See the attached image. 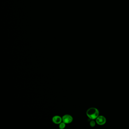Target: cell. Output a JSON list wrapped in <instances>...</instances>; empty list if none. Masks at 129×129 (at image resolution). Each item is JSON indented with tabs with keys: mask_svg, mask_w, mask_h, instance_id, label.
I'll return each mask as SVG.
<instances>
[{
	"mask_svg": "<svg viewBox=\"0 0 129 129\" xmlns=\"http://www.w3.org/2000/svg\"><path fill=\"white\" fill-rule=\"evenodd\" d=\"M96 119V123L100 125H104L107 121L105 117L102 116H98Z\"/></svg>",
	"mask_w": 129,
	"mask_h": 129,
	"instance_id": "3957f363",
	"label": "cell"
},
{
	"mask_svg": "<svg viewBox=\"0 0 129 129\" xmlns=\"http://www.w3.org/2000/svg\"><path fill=\"white\" fill-rule=\"evenodd\" d=\"M90 125L91 127H94L96 125V122L94 120H92L91 121V122L90 123Z\"/></svg>",
	"mask_w": 129,
	"mask_h": 129,
	"instance_id": "8992f818",
	"label": "cell"
},
{
	"mask_svg": "<svg viewBox=\"0 0 129 129\" xmlns=\"http://www.w3.org/2000/svg\"><path fill=\"white\" fill-rule=\"evenodd\" d=\"M65 124L66 123H65L64 122L61 123L59 125V128L60 129H64L65 127Z\"/></svg>",
	"mask_w": 129,
	"mask_h": 129,
	"instance_id": "5b68a950",
	"label": "cell"
},
{
	"mask_svg": "<svg viewBox=\"0 0 129 129\" xmlns=\"http://www.w3.org/2000/svg\"><path fill=\"white\" fill-rule=\"evenodd\" d=\"M86 115L90 119L95 120L99 116V111L95 108H91L87 111Z\"/></svg>",
	"mask_w": 129,
	"mask_h": 129,
	"instance_id": "6da1fadb",
	"label": "cell"
},
{
	"mask_svg": "<svg viewBox=\"0 0 129 129\" xmlns=\"http://www.w3.org/2000/svg\"><path fill=\"white\" fill-rule=\"evenodd\" d=\"M62 118L60 116H54L52 118V121L54 124H60L62 122Z\"/></svg>",
	"mask_w": 129,
	"mask_h": 129,
	"instance_id": "277c9868",
	"label": "cell"
},
{
	"mask_svg": "<svg viewBox=\"0 0 129 129\" xmlns=\"http://www.w3.org/2000/svg\"><path fill=\"white\" fill-rule=\"evenodd\" d=\"M73 117L72 116L68 114H66L62 117V121L66 124L71 123L73 121Z\"/></svg>",
	"mask_w": 129,
	"mask_h": 129,
	"instance_id": "7a4b0ae2",
	"label": "cell"
}]
</instances>
